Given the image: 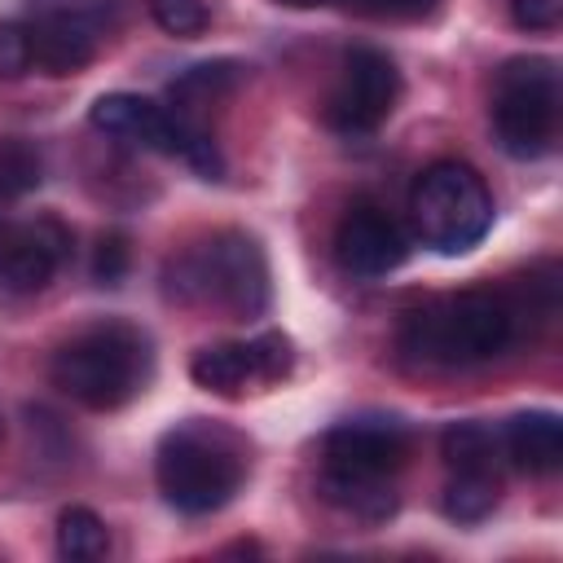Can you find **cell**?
<instances>
[{
	"instance_id": "obj_4",
	"label": "cell",
	"mask_w": 563,
	"mask_h": 563,
	"mask_svg": "<svg viewBox=\"0 0 563 563\" xmlns=\"http://www.w3.org/2000/svg\"><path fill=\"white\" fill-rule=\"evenodd\" d=\"M154 479L172 510L180 515H211L233 501V493L246 479V444L238 431L185 418L172 431H163L154 453Z\"/></svg>"
},
{
	"instance_id": "obj_11",
	"label": "cell",
	"mask_w": 563,
	"mask_h": 563,
	"mask_svg": "<svg viewBox=\"0 0 563 563\" xmlns=\"http://www.w3.org/2000/svg\"><path fill=\"white\" fill-rule=\"evenodd\" d=\"M101 31H106V18H101V4L92 0L40 4L35 18L26 22L31 66L44 75H75L97 57Z\"/></svg>"
},
{
	"instance_id": "obj_19",
	"label": "cell",
	"mask_w": 563,
	"mask_h": 563,
	"mask_svg": "<svg viewBox=\"0 0 563 563\" xmlns=\"http://www.w3.org/2000/svg\"><path fill=\"white\" fill-rule=\"evenodd\" d=\"M40 185V154L18 141V136H4L0 141V207L18 202L22 194H31Z\"/></svg>"
},
{
	"instance_id": "obj_2",
	"label": "cell",
	"mask_w": 563,
	"mask_h": 563,
	"mask_svg": "<svg viewBox=\"0 0 563 563\" xmlns=\"http://www.w3.org/2000/svg\"><path fill=\"white\" fill-rule=\"evenodd\" d=\"M163 282L167 299L216 308L238 321H251L268 308V260L264 246L242 229H216L211 238L185 246L167 264Z\"/></svg>"
},
{
	"instance_id": "obj_8",
	"label": "cell",
	"mask_w": 563,
	"mask_h": 563,
	"mask_svg": "<svg viewBox=\"0 0 563 563\" xmlns=\"http://www.w3.org/2000/svg\"><path fill=\"white\" fill-rule=\"evenodd\" d=\"M409 427L387 413L343 418L321 440V475L330 479H391L409 457Z\"/></svg>"
},
{
	"instance_id": "obj_1",
	"label": "cell",
	"mask_w": 563,
	"mask_h": 563,
	"mask_svg": "<svg viewBox=\"0 0 563 563\" xmlns=\"http://www.w3.org/2000/svg\"><path fill=\"white\" fill-rule=\"evenodd\" d=\"M523 308L497 290H457L405 317L400 347L413 365L466 369L501 356L519 339Z\"/></svg>"
},
{
	"instance_id": "obj_17",
	"label": "cell",
	"mask_w": 563,
	"mask_h": 563,
	"mask_svg": "<svg viewBox=\"0 0 563 563\" xmlns=\"http://www.w3.org/2000/svg\"><path fill=\"white\" fill-rule=\"evenodd\" d=\"M497 497H501L497 471H453L444 484V515L457 523H479L493 515Z\"/></svg>"
},
{
	"instance_id": "obj_15",
	"label": "cell",
	"mask_w": 563,
	"mask_h": 563,
	"mask_svg": "<svg viewBox=\"0 0 563 563\" xmlns=\"http://www.w3.org/2000/svg\"><path fill=\"white\" fill-rule=\"evenodd\" d=\"M440 453L449 471H497L501 475V431L488 422H449L440 435Z\"/></svg>"
},
{
	"instance_id": "obj_10",
	"label": "cell",
	"mask_w": 563,
	"mask_h": 563,
	"mask_svg": "<svg viewBox=\"0 0 563 563\" xmlns=\"http://www.w3.org/2000/svg\"><path fill=\"white\" fill-rule=\"evenodd\" d=\"M70 255V229L57 216L0 220V295L22 299L44 290Z\"/></svg>"
},
{
	"instance_id": "obj_20",
	"label": "cell",
	"mask_w": 563,
	"mask_h": 563,
	"mask_svg": "<svg viewBox=\"0 0 563 563\" xmlns=\"http://www.w3.org/2000/svg\"><path fill=\"white\" fill-rule=\"evenodd\" d=\"M150 13L167 35H198L207 26L202 0H150Z\"/></svg>"
},
{
	"instance_id": "obj_13",
	"label": "cell",
	"mask_w": 563,
	"mask_h": 563,
	"mask_svg": "<svg viewBox=\"0 0 563 563\" xmlns=\"http://www.w3.org/2000/svg\"><path fill=\"white\" fill-rule=\"evenodd\" d=\"M92 132L119 141V145H136V150H158L172 154V136H176V110L158 106L150 97L136 92H101L88 110Z\"/></svg>"
},
{
	"instance_id": "obj_5",
	"label": "cell",
	"mask_w": 563,
	"mask_h": 563,
	"mask_svg": "<svg viewBox=\"0 0 563 563\" xmlns=\"http://www.w3.org/2000/svg\"><path fill=\"white\" fill-rule=\"evenodd\" d=\"M559 106H563L559 62L541 53L510 57L493 79V106H488L497 145L510 158L550 154L559 136Z\"/></svg>"
},
{
	"instance_id": "obj_3",
	"label": "cell",
	"mask_w": 563,
	"mask_h": 563,
	"mask_svg": "<svg viewBox=\"0 0 563 563\" xmlns=\"http://www.w3.org/2000/svg\"><path fill=\"white\" fill-rule=\"evenodd\" d=\"M150 369H154L150 339L128 321L88 325L70 334L48 361L53 387L97 413L123 409L132 396H141L150 383Z\"/></svg>"
},
{
	"instance_id": "obj_25",
	"label": "cell",
	"mask_w": 563,
	"mask_h": 563,
	"mask_svg": "<svg viewBox=\"0 0 563 563\" xmlns=\"http://www.w3.org/2000/svg\"><path fill=\"white\" fill-rule=\"evenodd\" d=\"M277 4H286V9H317V4H325V0H277Z\"/></svg>"
},
{
	"instance_id": "obj_21",
	"label": "cell",
	"mask_w": 563,
	"mask_h": 563,
	"mask_svg": "<svg viewBox=\"0 0 563 563\" xmlns=\"http://www.w3.org/2000/svg\"><path fill=\"white\" fill-rule=\"evenodd\" d=\"M31 70V35L26 22H0V79H18Z\"/></svg>"
},
{
	"instance_id": "obj_22",
	"label": "cell",
	"mask_w": 563,
	"mask_h": 563,
	"mask_svg": "<svg viewBox=\"0 0 563 563\" xmlns=\"http://www.w3.org/2000/svg\"><path fill=\"white\" fill-rule=\"evenodd\" d=\"M123 268H128V242H123L119 233H101L97 255H92V277H97L101 286H114V282L123 277Z\"/></svg>"
},
{
	"instance_id": "obj_6",
	"label": "cell",
	"mask_w": 563,
	"mask_h": 563,
	"mask_svg": "<svg viewBox=\"0 0 563 563\" xmlns=\"http://www.w3.org/2000/svg\"><path fill=\"white\" fill-rule=\"evenodd\" d=\"M409 211L418 238L440 255H462L493 229V194L484 176L457 158H440L413 180Z\"/></svg>"
},
{
	"instance_id": "obj_12",
	"label": "cell",
	"mask_w": 563,
	"mask_h": 563,
	"mask_svg": "<svg viewBox=\"0 0 563 563\" xmlns=\"http://www.w3.org/2000/svg\"><path fill=\"white\" fill-rule=\"evenodd\" d=\"M409 255L405 229L378 202H352L334 224V260L352 277H387Z\"/></svg>"
},
{
	"instance_id": "obj_24",
	"label": "cell",
	"mask_w": 563,
	"mask_h": 563,
	"mask_svg": "<svg viewBox=\"0 0 563 563\" xmlns=\"http://www.w3.org/2000/svg\"><path fill=\"white\" fill-rule=\"evenodd\" d=\"M440 0H356V9L374 13V18H422L431 13Z\"/></svg>"
},
{
	"instance_id": "obj_23",
	"label": "cell",
	"mask_w": 563,
	"mask_h": 563,
	"mask_svg": "<svg viewBox=\"0 0 563 563\" xmlns=\"http://www.w3.org/2000/svg\"><path fill=\"white\" fill-rule=\"evenodd\" d=\"M510 18L523 31H554L563 22V0H510Z\"/></svg>"
},
{
	"instance_id": "obj_14",
	"label": "cell",
	"mask_w": 563,
	"mask_h": 563,
	"mask_svg": "<svg viewBox=\"0 0 563 563\" xmlns=\"http://www.w3.org/2000/svg\"><path fill=\"white\" fill-rule=\"evenodd\" d=\"M501 431V453L523 475H554L563 466V422L550 409L515 413Z\"/></svg>"
},
{
	"instance_id": "obj_18",
	"label": "cell",
	"mask_w": 563,
	"mask_h": 563,
	"mask_svg": "<svg viewBox=\"0 0 563 563\" xmlns=\"http://www.w3.org/2000/svg\"><path fill=\"white\" fill-rule=\"evenodd\" d=\"M57 554L70 563H97L110 554V532L101 523V515H92L88 506H66L57 515Z\"/></svg>"
},
{
	"instance_id": "obj_7",
	"label": "cell",
	"mask_w": 563,
	"mask_h": 563,
	"mask_svg": "<svg viewBox=\"0 0 563 563\" xmlns=\"http://www.w3.org/2000/svg\"><path fill=\"white\" fill-rule=\"evenodd\" d=\"M400 101V70L383 48H352L339 66L334 88L325 92V123L343 136H365L391 119Z\"/></svg>"
},
{
	"instance_id": "obj_16",
	"label": "cell",
	"mask_w": 563,
	"mask_h": 563,
	"mask_svg": "<svg viewBox=\"0 0 563 563\" xmlns=\"http://www.w3.org/2000/svg\"><path fill=\"white\" fill-rule=\"evenodd\" d=\"M242 75H246L242 62H202V66H189V70L172 84V110L198 119V110H202L207 101L233 92Z\"/></svg>"
},
{
	"instance_id": "obj_9",
	"label": "cell",
	"mask_w": 563,
	"mask_h": 563,
	"mask_svg": "<svg viewBox=\"0 0 563 563\" xmlns=\"http://www.w3.org/2000/svg\"><path fill=\"white\" fill-rule=\"evenodd\" d=\"M290 365H295L290 339L277 334V330H264V334L242 339V343H211V347H198L194 361H189V378H194L202 391L242 396L246 387H264V383L286 378Z\"/></svg>"
}]
</instances>
